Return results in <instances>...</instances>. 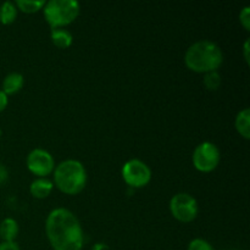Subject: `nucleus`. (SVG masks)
<instances>
[{"instance_id": "f257e3e1", "label": "nucleus", "mask_w": 250, "mask_h": 250, "mask_svg": "<svg viewBox=\"0 0 250 250\" xmlns=\"http://www.w3.org/2000/svg\"><path fill=\"white\" fill-rule=\"evenodd\" d=\"M45 232L54 250H81L83 229L77 216L65 208H56L49 212Z\"/></svg>"}, {"instance_id": "f03ea898", "label": "nucleus", "mask_w": 250, "mask_h": 250, "mask_svg": "<svg viewBox=\"0 0 250 250\" xmlns=\"http://www.w3.org/2000/svg\"><path fill=\"white\" fill-rule=\"evenodd\" d=\"M224 61L221 48L211 41H199L187 49L185 62L189 70L199 73L217 71Z\"/></svg>"}, {"instance_id": "7ed1b4c3", "label": "nucleus", "mask_w": 250, "mask_h": 250, "mask_svg": "<svg viewBox=\"0 0 250 250\" xmlns=\"http://www.w3.org/2000/svg\"><path fill=\"white\" fill-rule=\"evenodd\" d=\"M54 183L62 193L76 195L87 185V172L81 161L67 159L54 168Z\"/></svg>"}, {"instance_id": "20e7f679", "label": "nucleus", "mask_w": 250, "mask_h": 250, "mask_svg": "<svg viewBox=\"0 0 250 250\" xmlns=\"http://www.w3.org/2000/svg\"><path fill=\"white\" fill-rule=\"evenodd\" d=\"M81 11L80 2L76 0H50L43 7L44 17L51 29L63 28L72 23Z\"/></svg>"}, {"instance_id": "39448f33", "label": "nucleus", "mask_w": 250, "mask_h": 250, "mask_svg": "<svg viewBox=\"0 0 250 250\" xmlns=\"http://www.w3.org/2000/svg\"><path fill=\"white\" fill-rule=\"evenodd\" d=\"M193 165L200 172H211L219 166L221 154L211 142H203L193 151Z\"/></svg>"}, {"instance_id": "423d86ee", "label": "nucleus", "mask_w": 250, "mask_h": 250, "mask_svg": "<svg viewBox=\"0 0 250 250\" xmlns=\"http://www.w3.org/2000/svg\"><path fill=\"white\" fill-rule=\"evenodd\" d=\"M170 211L176 220L188 224L197 217L199 209L194 197L188 193H177L170 200Z\"/></svg>"}, {"instance_id": "0eeeda50", "label": "nucleus", "mask_w": 250, "mask_h": 250, "mask_svg": "<svg viewBox=\"0 0 250 250\" xmlns=\"http://www.w3.org/2000/svg\"><path fill=\"white\" fill-rule=\"evenodd\" d=\"M122 178L132 188H141L151 180V170L139 159H131L122 166Z\"/></svg>"}, {"instance_id": "6e6552de", "label": "nucleus", "mask_w": 250, "mask_h": 250, "mask_svg": "<svg viewBox=\"0 0 250 250\" xmlns=\"http://www.w3.org/2000/svg\"><path fill=\"white\" fill-rule=\"evenodd\" d=\"M26 164L28 170L38 177H46L55 168L53 155L42 148L33 149L27 156Z\"/></svg>"}, {"instance_id": "1a4fd4ad", "label": "nucleus", "mask_w": 250, "mask_h": 250, "mask_svg": "<svg viewBox=\"0 0 250 250\" xmlns=\"http://www.w3.org/2000/svg\"><path fill=\"white\" fill-rule=\"evenodd\" d=\"M54 183L46 177H38L29 186V192L34 198L44 199L53 192Z\"/></svg>"}, {"instance_id": "9d476101", "label": "nucleus", "mask_w": 250, "mask_h": 250, "mask_svg": "<svg viewBox=\"0 0 250 250\" xmlns=\"http://www.w3.org/2000/svg\"><path fill=\"white\" fill-rule=\"evenodd\" d=\"M24 84V78L21 73L19 72H11L9 75L5 76L4 81H2V92L6 95L15 94V93L20 92L21 88Z\"/></svg>"}, {"instance_id": "9b49d317", "label": "nucleus", "mask_w": 250, "mask_h": 250, "mask_svg": "<svg viewBox=\"0 0 250 250\" xmlns=\"http://www.w3.org/2000/svg\"><path fill=\"white\" fill-rule=\"evenodd\" d=\"M19 234V224L12 217H6L0 224V238L2 242H15Z\"/></svg>"}, {"instance_id": "f8f14e48", "label": "nucleus", "mask_w": 250, "mask_h": 250, "mask_svg": "<svg viewBox=\"0 0 250 250\" xmlns=\"http://www.w3.org/2000/svg\"><path fill=\"white\" fill-rule=\"evenodd\" d=\"M51 42L55 46L61 49H66L72 44L73 37L67 29L65 28H54L50 32Z\"/></svg>"}, {"instance_id": "ddd939ff", "label": "nucleus", "mask_w": 250, "mask_h": 250, "mask_svg": "<svg viewBox=\"0 0 250 250\" xmlns=\"http://www.w3.org/2000/svg\"><path fill=\"white\" fill-rule=\"evenodd\" d=\"M236 129L243 138H250V110L249 107H246L242 111L238 112L236 117Z\"/></svg>"}, {"instance_id": "4468645a", "label": "nucleus", "mask_w": 250, "mask_h": 250, "mask_svg": "<svg viewBox=\"0 0 250 250\" xmlns=\"http://www.w3.org/2000/svg\"><path fill=\"white\" fill-rule=\"evenodd\" d=\"M17 7L15 2L4 1L0 5V22L2 24H10L16 20Z\"/></svg>"}, {"instance_id": "2eb2a0df", "label": "nucleus", "mask_w": 250, "mask_h": 250, "mask_svg": "<svg viewBox=\"0 0 250 250\" xmlns=\"http://www.w3.org/2000/svg\"><path fill=\"white\" fill-rule=\"evenodd\" d=\"M45 0H16L15 5L19 10L26 14H33L42 10L45 5Z\"/></svg>"}, {"instance_id": "dca6fc26", "label": "nucleus", "mask_w": 250, "mask_h": 250, "mask_svg": "<svg viewBox=\"0 0 250 250\" xmlns=\"http://www.w3.org/2000/svg\"><path fill=\"white\" fill-rule=\"evenodd\" d=\"M203 83H204L205 88L209 90L219 89L220 84H221V75L217 71L205 73L204 78H203Z\"/></svg>"}, {"instance_id": "f3484780", "label": "nucleus", "mask_w": 250, "mask_h": 250, "mask_svg": "<svg viewBox=\"0 0 250 250\" xmlns=\"http://www.w3.org/2000/svg\"><path fill=\"white\" fill-rule=\"evenodd\" d=\"M188 250H215L214 247L208 241L202 238H195L188 246Z\"/></svg>"}, {"instance_id": "a211bd4d", "label": "nucleus", "mask_w": 250, "mask_h": 250, "mask_svg": "<svg viewBox=\"0 0 250 250\" xmlns=\"http://www.w3.org/2000/svg\"><path fill=\"white\" fill-rule=\"evenodd\" d=\"M239 21H241L242 26L247 29V31H250V7L246 6L239 14Z\"/></svg>"}, {"instance_id": "6ab92c4d", "label": "nucleus", "mask_w": 250, "mask_h": 250, "mask_svg": "<svg viewBox=\"0 0 250 250\" xmlns=\"http://www.w3.org/2000/svg\"><path fill=\"white\" fill-rule=\"evenodd\" d=\"M0 250H21L15 242H1Z\"/></svg>"}, {"instance_id": "aec40b11", "label": "nucleus", "mask_w": 250, "mask_h": 250, "mask_svg": "<svg viewBox=\"0 0 250 250\" xmlns=\"http://www.w3.org/2000/svg\"><path fill=\"white\" fill-rule=\"evenodd\" d=\"M9 178V171H7L6 166L4 164L0 163V185L5 183Z\"/></svg>"}, {"instance_id": "412c9836", "label": "nucleus", "mask_w": 250, "mask_h": 250, "mask_svg": "<svg viewBox=\"0 0 250 250\" xmlns=\"http://www.w3.org/2000/svg\"><path fill=\"white\" fill-rule=\"evenodd\" d=\"M7 104H9V98H7V95L0 89V112L7 106Z\"/></svg>"}, {"instance_id": "4be33fe9", "label": "nucleus", "mask_w": 250, "mask_h": 250, "mask_svg": "<svg viewBox=\"0 0 250 250\" xmlns=\"http://www.w3.org/2000/svg\"><path fill=\"white\" fill-rule=\"evenodd\" d=\"M249 39H247L246 41V43H244V46H243V55H244V60L247 61V63H249V59H250V56H249Z\"/></svg>"}, {"instance_id": "5701e85b", "label": "nucleus", "mask_w": 250, "mask_h": 250, "mask_svg": "<svg viewBox=\"0 0 250 250\" xmlns=\"http://www.w3.org/2000/svg\"><path fill=\"white\" fill-rule=\"evenodd\" d=\"M92 250H110L109 246L105 243H95L94 246L92 247Z\"/></svg>"}, {"instance_id": "b1692460", "label": "nucleus", "mask_w": 250, "mask_h": 250, "mask_svg": "<svg viewBox=\"0 0 250 250\" xmlns=\"http://www.w3.org/2000/svg\"><path fill=\"white\" fill-rule=\"evenodd\" d=\"M1 134H2V132H1V129H0V137H1Z\"/></svg>"}]
</instances>
